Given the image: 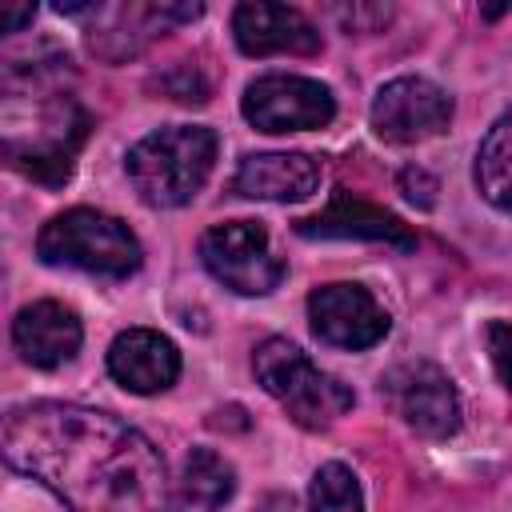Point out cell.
<instances>
[{"label":"cell","mask_w":512,"mask_h":512,"mask_svg":"<svg viewBox=\"0 0 512 512\" xmlns=\"http://www.w3.org/2000/svg\"><path fill=\"white\" fill-rule=\"evenodd\" d=\"M340 20L348 24V32H360V24H364V20L384 24V20H388V8H352V12H344V8H340Z\"/></svg>","instance_id":"cell-20"},{"label":"cell","mask_w":512,"mask_h":512,"mask_svg":"<svg viewBox=\"0 0 512 512\" xmlns=\"http://www.w3.org/2000/svg\"><path fill=\"white\" fill-rule=\"evenodd\" d=\"M4 460L48 488L64 512H172L160 448L112 412L36 400L4 420Z\"/></svg>","instance_id":"cell-1"},{"label":"cell","mask_w":512,"mask_h":512,"mask_svg":"<svg viewBox=\"0 0 512 512\" xmlns=\"http://www.w3.org/2000/svg\"><path fill=\"white\" fill-rule=\"evenodd\" d=\"M484 340H488V360H492L496 376L512 392V324L508 320H492L488 332H484Z\"/></svg>","instance_id":"cell-18"},{"label":"cell","mask_w":512,"mask_h":512,"mask_svg":"<svg viewBox=\"0 0 512 512\" xmlns=\"http://www.w3.org/2000/svg\"><path fill=\"white\" fill-rule=\"evenodd\" d=\"M180 492H184L188 504L212 512V508H220V504L232 500V492H236V472H232V464H228L220 452H212V448H192L188 460H184V472H180Z\"/></svg>","instance_id":"cell-16"},{"label":"cell","mask_w":512,"mask_h":512,"mask_svg":"<svg viewBox=\"0 0 512 512\" xmlns=\"http://www.w3.org/2000/svg\"><path fill=\"white\" fill-rule=\"evenodd\" d=\"M320 184V164L304 152H260V156H244L236 176H232V192L248 196V200H276V204H292V200H308Z\"/></svg>","instance_id":"cell-14"},{"label":"cell","mask_w":512,"mask_h":512,"mask_svg":"<svg viewBox=\"0 0 512 512\" xmlns=\"http://www.w3.org/2000/svg\"><path fill=\"white\" fill-rule=\"evenodd\" d=\"M232 36L244 56H312L320 52V32L316 24L288 4H268V0H244L232 12Z\"/></svg>","instance_id":"cell-10"},{"label":"cell","mask_w":512,"mask_h":512,"mask_svg":"<svg viewBox=\"0 0 512 512\" xmlns=\"http://www.w3.org/2000/svg\"><path fill=\"white\" fill-rule=\"evenodd\" d=\"M308 508L312 512H364L360 480L348 464H320L308 484Z\"/></svg>","instance_id":"cell-17"},{"label":"cell","mask_w":512,"mask_h":512,"mask_svg":"<svg viewBox=\"0 0 512 512\" xmlns=\"http://www.w3.org/2000/svg\"><path fill=\"white\" fill-rule=\"evenodd\" d=\"M296 232L300 236H320V240H380V244H392V248H416V236L384 208L336 188L328 208L308 216V220H296Z\"/></svg>","instance_id":"cell-13"},{"label":"cell","mask_w":512,"mask_h":512,"mask_svg":"<svg viewBox=\"0 0 512 512\" xmlns=\"http://www.w3.org/2000/svg\"><path fill=\"white\" fill-rule=\"evenodd\" d=\"M400 188H404V196H408L412 204H420V208H432V192H436V180H432L428 172H420V168H404V172H400Z\"/></svg>","instance_id":"cell-19"},{"label":"cell","mask_w":512,"mask_h":512,"mask_svg":"<svg viewBox=\"0 0 512 512\" xmlns=\"http://www.w3.org/2000/svg\"><path fill=\"white\" fill-rule=\"evenodd\" d=\"M36 16V8L32 4H20V8H12V4H4L0 8V24H4V32H16L20 24H28Z\"/></svg>","instance_id":"cell-21"},{"label":"cell","mask_w":512,"mask_h":512,"mask_svg":"<svg viewBox=\"0 0 512 512\" xmlns=\"http://www.w3.org/2000/svg\"><path fill=\"white\" fill-rule=\"evenodd\" d=\"M204 268L236 296H268L284 280V260L272 252L268 228L256 220H228L200 236Z\"/></svg>","instance_id":"cell-5"},{"label":"cell","mask_w":512,"mask_h":512,"mask_svg":"<svg viewBox=\"0 0 512 512\" xmlns=\"http://www.w3.org/2000/svg\"><path fill=\"white\" fill-rule=\"evenodd\" d=\"M216 132L204 124H168L148 132L128 148V180L148 208H180L188 204L212 176L216 164Z\"/></svg>","instance_id":"cell-2"},{"label":"cell","mask_w":512,"mask_h":512,"mask_svg":"<svg viewBox=\"0 0 512 512\" xmlns=\"http://www.w3.org/2000/svg\"><path fill=\"white\" fill-rule=\"evenodd\" d=\"M472 180H476V192L492 208L512 212V112H504L480 140Z\"/></svg>","instance_id":"cell-15"},{"label":"cell","mask_w":512,"mask_h":512,"mask_svg":"<svg viewBox=\"0 0 512 512\" xmlns=\"http://www.w3.org/2000/svg\"><path fill=\"white\" fill-rule=\"evenodd\" d=\"M308 324L316 340L344 348V352H364L380 344L392 328L388 312L376 304V296L364 284H320L308 296Z\"/></svg>","instance_id":"cell-9"},{"label":"cell","mask_w":512,"mask_h":512,"mask_svg":"<svg viewBox=\"0 0 512 512\" xmlns=\"http://www.w3.org/2000/svg\"><path fill=\"white\" fill-rule=\"evenodd\" d=\"M36 256L52 268H76L88 276L124 280L140 268L144 248L124 220L96 208H68L40 228Z\"/></svg>","instance_id":"cell-3"},{"label":"cell","mask_w":512,"mask_h":512,"mask_svg":"<svg viewBox=\"0 0 512 512\" xmlns=\"http://www.w3.org/2000/svg\"><path fill=\"white\" fill-rule=\"evenodd\" d=\"M240 112L256 132L284 136V132H308V128L332 124L336 96L320 80L292 76V72H268L244 88Z\"/></svg>","instance_id":"cell-6"},{"label":"cell","mask_w":512,"mask_h":512,"mask_svg":"<svg viewBox=\"0 0 512 512\" xmlns=\"http://www.w3.org/2000/svg\"><path fill=\"white\" fill-rule=\"evenodd\" d=\"M452 96L424 76H396L372 100V128L388 144H420L448 128Z\"/></svg>","instance_id":"cell-8"},{"label":"cell","mask_w":512,"mask_h":512,"mask_svg":"<svg viewBox=\"0 0 512 512\" xmlns=\"http://www.w3.org/2000/svg\"><path fill=\"white\" fill-rule=\"evenodd\" d=\"M108 376L136 396H152L176 384L180 352L156 328H128L108 344Z\"/></svg>","instance_id":"cell-11"},{"label":"cell","mask_w":512,"mask_h":512,"mask_svg":"<svg viewBox=\"0 0 512 512\" xmlns=\"http://www.w3.org/2000/svg\"><path fill=\"white\" fill-rule=\"evenodd\" d=\"M84 328L80 316L60 304V300H36L24 304L12 320V344L20 352V360H28L32 368H60L80 352Z\"/></svg>","instance_id":"cell-12"},{"label":"cell","mask_w":512,"mask_h":512,"mask_svg":"<svg viewBox=\"0 0 512 512\" xmlns=\"http://www.w3.org/2000/svg\"><path fill=\"white\" fill-rule=\"evenodd\" d=\"M252 372L260 388L300 424V428H328L352 408V388L336 376L320 372L292 340L268 336L252 352Z\"/></svg>","instance_id":"cell-4"},{"label":"cell","mask_w":512,"mask_h":512,"mask_svg":"<svg viewBox=\"0 0 512 512\" xmlns=\"http://www.w3.org/2000/svg\"><path fill=\"white\" fill-rule=\"evenodd\" d=\"M384 400L388 408L420 436L444 440L460 428V396L456 384L444 368L428 364V360H408L396 364L384 376Z\"/></svg>","instance_id":"cell-7"}]
</instances>
